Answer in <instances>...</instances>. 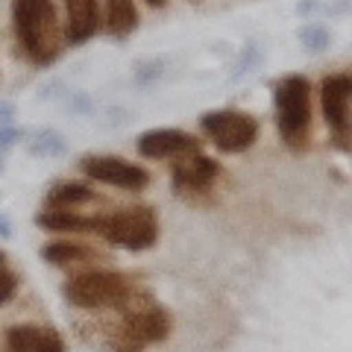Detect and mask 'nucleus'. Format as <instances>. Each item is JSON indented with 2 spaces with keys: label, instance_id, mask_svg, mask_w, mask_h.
<instances>
[{
  "label": "nucleus",
  "instance_id": "nucleus-15",
  "mask_svg": "<svg viewBox=\"0 0 352 352\" xmlns=\"http://www.w3.org/2000/svg\"><path fill=\"white\" fill-rule=\"evenodd\" d=\"M94 200V191L85 188L80 182H62V185H53L50 194H47V208H80L82 203H91Z\"/></svg>",
  "mask_w": 352,
  "mask_h": 352
},
{
  "label": "nucleus",
  "instance_id": "nucleus-17",
  "mask_svg": "<svg viewBox=\"0 0 352 352\" xmlns=\"http://www.w3.org/2000/svg\"><path fill=\"white\" fill-rule=\"evenodd\" d=\"M147 3H150V6H162V3H164V0H147Z\"/></svg>",
  "mask_w": 352,
  "mask_h": 352
},
{
  "label": "nucleus",
  "instance_id": "nucleus-16",
  "mask_svg": "<svg viewBox=\"0 0 352 352\" xmlns=\"http://www.w3.org/2000/svg\"><path fill=\"white\" fill-rule=\"evenodd\" d=\"M15 288H18V276H15V273H9V270L0 267V305H3L6 300H12Z\"/></svg>",
  "mask_w": 352,
  "mask_h": 352
},
{
  "label": "nucleus",
  "instance_id": "nucleus-10",
  "mask_svg": "<svg viewBox=\"0 0 352 352\" xmlns=\"http://www.w3.org/2000/svg\"><path fill=\"white\" fill-rule=\"evenodd\" d=\"M9 352H65V340L50 326H12L6 332Z\"/></svg>",
  "mask_w": 352,
  "mask_h": 352
},
{
  "label": "nucleus",
  "instance_id": "nucleus-8",
  "mask_svg": "<svg viewBox=\"0 0 352 352\" xmlns=\"http://www.w3.org/2000/svg\"><path fill=\"white\" fill-rule=\"evenodd\" d=\"M320 97H323V112L326 120L338 135H346V126H349V100H352V76L349 74H335L323 80L320 88Z\"/></svg>",
  "mask_w": 352,
  "mask_h": 352
},
{
  "label": "nucleus",
  "instance_id": "nucleus-9",
  "mask_svg": "<svg viewBox=\"0 0 352 352\" xmlns=\"http://www.w3.org/2000/svg\"><path fill=\"white\" fill-rule=\"evenodd\" d=\"M220 164L214 159L203 156L200 150L173 162V185L179 191H206L217 179Z\"/></svg>",
  "mask_w": 352,
  "mask_h": 352
},
{
  "label": "nucleus",
  "instance_id": "nucleus-1",
  "mask_svg": "<svg viewBox=\"0 0 352 352\" xmlns=\"http://www.w3.org/2000/svg\"><path fill=\"white\" fill-rule=\"evenodd\" d=\"M12 21L30 62L50 65L62 50V27L53 0H12Z\"/></svg>",
  "mask_w": 352,
  "mask_h": 352
},
{
  "label": "nucleus",
  "instance_id": "nucleus-12",
  "mask_svg": "<svg viewBox=\"0 0 352 352\" xmlns=\"http://www.w3.org/2000/svg\"><path fill=\"white\" fill-rule=\"evenodd\" d=\"M100 217L103 214L85 217L76 208H44L38 214V226L53 229V232H97L100 229Z\"/></svg>",
  "mask_w": 352,
  "mask_h": 352
},
{
  "label": "nucleus",
  "instance_id": "nucleus-14",
  "mask_svg": "<svg viewBox=\"0 0 352 352\" xmlns=\"http://www.w3.org/2000/svg\"><path fill=\"white\" fill-rule=\"evenodd\" d=\"M44 261L56 264V267H76V264H91L97 258H103L100 252L88 250L82 244H68V241H59V244H47L41 250Z\"/></svg>",
  "mask_w": 352,
  "mask_h": 352
},
{
  "label": "nucleus",
  "instance_id": "nucleus-2",
  "mask_svg": "<svg viewBox=\"0 0 352 352\" xmlns=\"http://www.w3.org/2000/svg\"><path fill=\"white\" fill-rule=\"evenodd\" d=\"M132 285L126 276L112 270H80L65 282V296L68 302L85 311H100V308H120L132 296Z\"/></svg>",
  "mask_w": 352,
  "mask_h": 352
},
{
  "label": "nucleus",
  "instance_id": "nucleus-11",
  "mask_svg": "<svg viewBox=\"0 0 352 352\" xmlns=\"http://www.w3.org/2000/svg\"><path fill=\"white\" fill-rule=\"evenodd\" d=\"M65 36L74 44H82L100 30V0H65Z\"/></svg>",
  "mask_w": 352,
  "mask_h": 352
},
{
  "label": "nucleus",
  "instance_id": "nucleus-7",
  "mask_svg": "<svg viewBox=\"0 0 352 352\" xmlns=\"http://www.w3.org/2000/svg\"><path fill=\"white\" fill-rule=\"evenodd\" d=\"M197 138L182 129H150L138 138V153L147 159H182L188 153H197Z\"/></svg>",
  "mask_w": 352,
  "mask_h": 352
},
{
  "label": "nucleus",
  "instance_id": "nucleus-13",
  "mask_svg": "<svg viewBox=\"0 0 352 352\" xmlns=\"http://www.w3.org/2000/svg\"><path fill=\"white\" fill-rule=\"evenodd\" d=\"M100 6H103L106 30L112 32V36L124 38L138 27V12H135V6H132V0H100Z\"/></svg>",
  "mask_w": 352,
  "mask_h": 352
},
{
  "label": "nucleus",
  "instance_id": "nucleus-5",
  "mask_svg": "<svg viewBox=\"0 0 352 352\" xmlns=\"http://www.w3.org/2000/svg\"><path fill=\"white\" fill-rule=\"evenodd\" d=\"M203 132L214 141L217 150L223 153H244L252 147L258 135V120L247 112H235V109H220V112L203 115Z\"/></svg>",
  "mask_w": 352,
  "mask_h": 352
},
{
  "label": "nucleus",
  "instance_id": "nucleus-18",
  "mask_svg": "<svg viewBox=\"0 0 352 352\" xmlns=\"http://www.w3.org/2000/svg\"><path fill=\"white\" fill-rule=\"evenodd\" d=\"M0 267H3V252H0Z\"/></svg>",
  "mask_w": 352,
  "mask_h": 352
},
{
  "label": "nucleus",
  "instance_id": "nucleus-3",
  "mask_svg": "<svg viewBox=\"0 0 352 352\" xmlns=\"http://www.w3.org/2000/svg\"><path fill=\"white\" fill-rule=\"evenodd\" d=\"M276 124L285 144L300 150L311 132V94L302 76H288L276 85Z\"/></svg>",
  "mask_w": 352,
  "mask_h": 352
},
{
  "label": "nucleus",
  "instance_id": "nucleus-4",
  "mask_svg": "<svg viewBox=\"0 0 352 352\" xmlns=\"http://www.w3.org/2000/svg\"><path fill=\"white\" fill-rule=\"evenodd\" d=\"M97 235L106 238L109 244H115V247L138 252V250H147V247L156 244L159 217L147 206L120 208V212H112V214L100 217V229H97Z\"/></svg>",
  "mask_w": 352,
  "mask_h": 352
},
{
  "label": "nucleus",
  "instance_id": "nucleus-6",
  "mask_svg": "<svg viewBox=\"0 0 352 352\" xmlns=\"http://www.w3.org/2000/svg\"><path fill=\"white\" fill-rule=\"evenodd\" d=\"M82 170L94 182H106V185L126 188V191H141L150 182V173L141 164H132L118 156H88L82 159Z\"/></svg>",
  "mask_w": 352,
  "mask_h": 352
}]
</instances>
